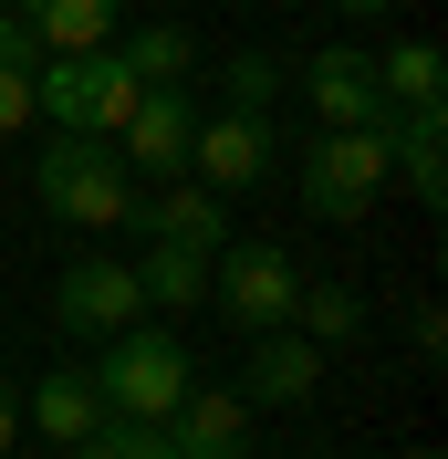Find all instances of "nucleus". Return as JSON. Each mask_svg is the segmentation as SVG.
Returning a JSON list of instances; mask_svg holds the SVG:
<instances>
[{"label":"nucleus","instance_id":"obj_11","mask_svg":"<svg viewBox=\"0 0 448 459\" xmlns=\"http://www.w3.org/2000/svg\"><path fill=\"white\" fill-rule=\"evenodd\" d=\"M168 449L177 459H251V397L240 386H188V397L168 407Z\"/></svg>","mask_w":448,"mask_h":459},{"label":"nucleus","instance_id":"obj_4","mask_svg":"<svg viewBox=\"0 0 448 459\" xmlns=\"http://www.w3.org/2000/svg\"><path fill=\"white\" fill-rule=\"evenodd\" d=\"M386 126H323L303 146V220H365V209L386 199Z\"/></svg>","mask_w":448,"mask_h":459},{"label":"nucleus","instance_id":"obj_7","mask_svg":"<svg viewBox=\"0 0 448 459\" xmlns=\"http://www.w3.org/2000/svg\"><path fill=\"white\" fill-rule=\"evenodd\" d=\"M136 314H146V292H136V261L84 251V261H63V272H53V324H63V334L105 344V334H125Z\"/></svg>","mask_w":448,"mask_h":459},{"label":"nucleus","instance_id":"obj_12","mask_svg":"<svg viewBox=\"0 0 448 459\" xmlns=\"http://www.w3.org/2000/svg\"><path fill=\"white\" fill-rule=\"evenodd\" d=\"M313 386H323V344H313V334H281V324H261L251 366H240V397H251V407H303Z\"/></svg>","mask_w":448,"mask_h":459},{"label":"nucleus","instance_id":"obj_21","mask_svg":"<svg viewBox=\"0 0 448 459\" xmlns=\"http://www.w3.org/2000/svg\"><path fill=\"white\" fill-rule=\"evenodd\" d=\"M22 126H31V74L0 63V136H22Z\"/></svg>","mask_w":448,"mask_h":459},{"label":"nucleus","instance_id":"obj_1","mask_svg":"<svg viewBox=\"0 0 448 459\" xmlns=\"http://www.w3.org/2000/svg\"><path fill=\"white\" fill-rule=\"evenodd\" d=\"M94 397H105V418H168V407L177 397H188V386H198V366H188V344H177L168 334V324H125V334H105V344H94Z\"/></svg>","mask_w":448,"mask_h":459},{"label":"nucleus","instance_id":"obj_3","mask_svg":"<svg viewBox=\"0 0 448 459\" xmlns=\"http://www.w3.org/2000/svg\"><path fill=\"white\" fill-rule=\"evenodd\" d=\"M125 105H136V74H125L115 42H94V53H42V63H31V115L63 126V136H115Z\"/></svg>","mask_w":448,"mask_h":459},{"label":"nucleus","instance_id":"obj_18","mask_svg":"<svg viewBox=\"0 0 448 459\" xmlns=\"http://www.w3.org/2000/svg\"><path fill=\"white\" fill-rule=\"evenodd\" d=\"M63 459H177L168 418H94V438H73Z\"/></svg>","mask_w":448,"mask_h":459},{"label":"nucleus","instance_id":"obj_25","mask_svg":"<svg viewBox=\"0 0 448 459\" xmlns=\"http://www.w3.org/2000/svg\"><path fill=\"white\" fill-rule=\"evenodd\" d=\"M0 11H11V0H0Z\"/></svg>","mask_w":448,"mask_h":459},{"label":"nucleus","instance_id":"obj_13","mask_svg":"<svg viewBox=\"0 0 448 459\" xmlns=\"http://www.w3.org/2000/svg\"><path fill=\"white\" fill-rule=\"evenodd\" d=\"M31 22V42L42 53H94V42H115V22H125V0H11Z\"/></svg>","mask_w":448,"mask_h":459},{"label":"nucleus","instance_id":"obj_17","mask_svg":"<svg viewBox=\"0 0 448 459\" xmlns=\"http://www.w3.org/2000/svg\"><path fill=\"white\" fill-rule=\"evenodd\" d=\"M115 53H125V74H136V84H188L198 42H188L177 22H136V42H115Z\"/></svg>","mask_w":448,"mask_h":459},{"label":"nucleus","instance_id":"obj_9","mask_svg":"<svg viewBox=\"0 0 448 459\" xmlns=\"http://www.w3.org/2000/svg\"><path fill=\"white\" fill-rule=\"evenodd\" d=\"M303 105L323 115V126H396L386 84H375V53H355V42H323V53L303 63Z\"/></svg>","mask_w":448,"mask_h":459},{"label":"nucleus","instance_id":"obj_24","mask_svg":"<svg viewBox=\"0 0 448 459\" xmlns=\"http://www.w3.org/2000/svg\"><path fill=\"white\" fill-rule=\"evenodd\" d=\"M407 459H438V449H407Z\"/></svg>","mask_w":448,"mask_h":459},{"label":"nucleus","instance_id":"obj_20","mask_svg":"<svg viewBox=\"0 0 448 459\" xmlns=\"http://www.w3.org/2000/svg\"><path fill=\"white\" fill-rule=\"evenodd\" d=\"M271 84H281V74H271L261 53H240V63H229V105H261V115H271Z\"/></svg>","mask_w":448,"mask_h":459},{"label":"nucleus","instance_id":"obj_15","mask_svg":"<svg viewBox=\"0 0 448 459\" xmlns=\"http://www.w3.org/2000/svg\"><path fill=\"white\" fill-rule=\"evenodd\" d=\"M31 429L53 438V449H73V438H94V418H105V397H94V376H42V386H31V407H22Z\"/></svg>","mask_w":448,"mask_h":459},{"label":"nucleus","instance_id":"obj_5","mask_svg":"<svg viewBox=\"0 0 448 459\" xmlns=\"http://www.w3.org/2000/svg\"><path fill=\"white\" fill-rule=\"evenodd\" d=\"M292 292H303V272H292V251L281 240H220L209 251V303H220L229 324H292Z\"/></svg>","mask_w":448,"mask_h":459},{"label":"nucleus","instance_id":"obj_6","mask_svg":"<svg viewBox=\"0 0 448 459\" xmlns=\"http://www.w3.org/2000/svg\"><path fill=\"white\" fill-rule=\"evenodd\" d=\"M188 136H198V94L188 84H136V105L115 126V157H125L136 188H157V178H188Z\"/></svg>","mask_w":448,"mask_h":459},{"label":"nucleus","instance_id":"obj_14","mask_svg":"<svg viewBox=\"0 0 448 459\" xmlns=\"http://www.w3.org/2000/svg\"><path fill=\"white\" fill-rule=\"evenodd\" d=\"M136 292H146V314H198V303H209V251L146 240L136 251Z\"/></svg>","mask_w":448,"mask_h":459},{"label":"nucleus","instance_id":"obj_16","mask_svg":"<svg viewBox=\"0 0 448 459\" xmlns=\"http://www.w3.org/2000/svg\"><path fill=\"white\" fill-rule=\"evenodd\" d=\"M375 84H386V105L407 115V105H438L448 63H438V42H386V53H375Z\"/></svg>","mask_w":448,"mask_h":459},{"label":"nucleus","instance_id":"obj_10","mask_svg":"<svg viewBox=\"0 0 448 459\" xmlns=\"http://www.w3.org/2000/svg\"><path fill=\"white\" fill-rule=\"evenodd\" d=\"M125 220H136L146 240H177V251H220V240H229V199L198 188V178H157V188H136Z\"/></svg>","mask_w":448,"mask_h":459},{"label":"nucleus","instance_id":"obj_8","mask_svg":"<svg viewBox=\"0 0 448 459\" xmlns=\"http://www.w3.org/2000/svg\"><path fill=\"white\" fill-rule=\"evenodd\" d=\"M188 178H198V188H220V199L261 188V178H271V115H261V105H220V115H198V136H188Z\"/></svg>","mask_w":448,"mask_h":459},{"label":"nucleus","instance_id":"obj_19","mask_svg":"<svg viewBox=\"0 0 448 459\" xmlns=\"http://www.w3.org/2000/svg\"><path fill=\"white\" fill-rule=\"evenodd\" d=\"M292 314H303V334H313V344H344V334L365 324V303H355L344 282H303V292H292Z\"/></svg>","mask_w":448,"mask_h":459},{"label":"nucleus","instance_id":"obj_2","mask_svg":"<svg viewBox=\"0 0 448 459\" xmlns=\"http://www.w3.org/2000/svg\"><path fill=\"white\" fill-rule=\"evenodd\" d=\"M31 188H42V209H53L63 230H115L125 209H136V178H125V157H115V136H42V168H31Z\"/></svg>","mask_w":448,"mask_h":459},{"label":"nucleus","instance_id":"obj_22","mask_svg":"<svg viewBox=\"0 0 448 459\" xmlns=\"http://www.w3.org/2000/svg\"><path fill=\"white\" fill-rule=\"evenodd\" d=\"M22 449V397H11V376H0V459Z\"/></svg>","mask_w":448,"mask_h":459},{"label":"nucleus","instance_id":"obj_23","mask_svg":"<svg viewBox=\"0 0 448 459\" xmlns=\"http://www.w3.org/2000/svg\"><path fill=\"white\" fill-rule=\"evenodd\" d=\"M334 11H344V22H386L396 0H334Z\"/></svg>","mask_w":448,"mask_h":459}]
</instances>
